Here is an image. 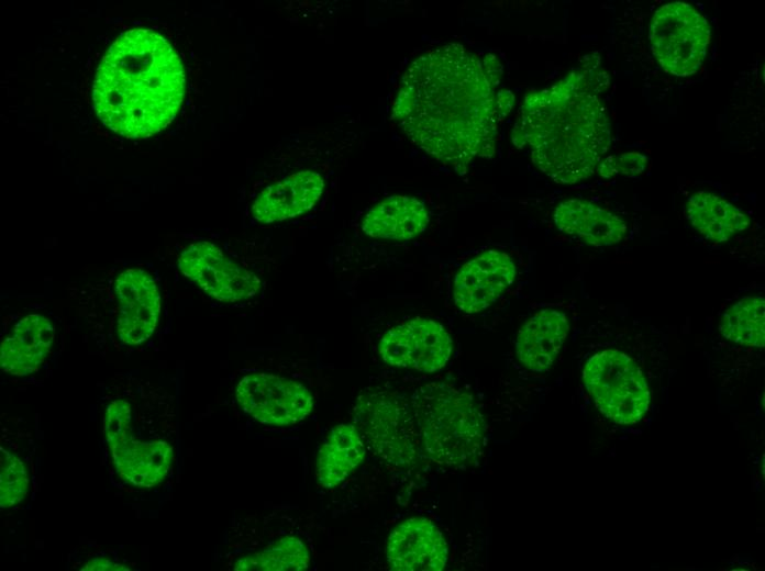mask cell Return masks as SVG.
Wrapping results in <instances>:
<instances>
[{
  "mask_svg": "<svg viewBox=\"0 0 765 571\" xmlns=\"http://www.w3.org/2000/svg\"><path fill=\"white\" fill-rule=\"evenodd\" d=\"M54 337V326L46 316L25 315L1 342L2 371L16 377L37 371L53 346Z\"/></svg>",
  "mask_w": 765,
  "mask_h": 571,
  "instance_id": "17",
  "label": "cell"
},
{
  "mask_svg": "<svg viewBox=\"0 0 765 571\" xmlns=\"http://www.w3.org/2000/svg\"><path fill=\"white\" fill-rule=\"evenodd\" d=\"M520 276L518 259L508 251L489 249L461 266L453 281L455 306L466 313H479L496 303Z\"/></svg>",
  "mask_w": 765,
  "mask_h": 571,
  "instance_id": "11",
  "label": "cell"
},
{
  "mask_svg": "<svg viewBox=\"0 0 765 571\" xmlns=\"http://www.w3.org/2000/svg\"><path fill=\"white\" fill-rule=\"evenodd\" d=\"M30 472L26 459L18 446L1 443L0 446V504L9 508L19 504L27 494Z\"/></svg>",
  "mask_w": 765,
  "mask_h": 571,
  "instance_id": "24",
  "label": "cell"
},
{
  "mask_svg": "<svg viewBox=\"0 0 765 571\" xmlns=\"http://www.w3.org/2000/svg\"><path fill=\"white\" fill-rule=\"evenodd\" d=\"M556 227L592 246H611L627 235L628 225L612 211L584 199L562 201L554 211Z\"/></svg>",
  "mask_w": 765,
  "mask_h": 571,
  "instance_id": "18",
  "label": "cell"
},
{
  "mask_svg": "<svg viewBox=\"0 0 765 571\" xmlns=\"http://www.w3.org/2000/svg\"><path fill=\"white\" fill-rule=\"evenodd\" d=\"M156 383L115 376L106 385L103 433L120 479L151 489L169 473L175 448L173 406Z\"/></svg>",
  "mask_w": 765,
  "mask_h": 571,
  "instance_id": "4",
  "label": "cell"
},
{
  "mask_svg": "<svg viewBox=\"0 0 765 571\" xmlns=\"http://www.w3.org/2000/svg\"><path fill=\"white\" fill-rule=\"evenodd\" d=\"M386 556L391 570L440 571L447 560V546L430 519L412 517L392 529Z\"/></svg>",
  "mask_w": 765,
  "mask_h": 571,
  "instance_id": "14",
  "label": "cell"
},
{
  "mask_svg": "<svg viewBox=\"0 0 765 571\" xmlns=\"http://www.w3.org/2000/svg\"><path fill=\"white\" fill-rule=\"evenodd\" d=\"M412 411L425 455L448 467L473 464L485 443V424L474 398L443 382L421 387Z\"/></svg>",
  "mask_w": 765,
  "mask_h": 571,
  "instance_id": "5",
  "label": "cell"
},
{
  "mask_svg": "<svg viewBox=\"0 0 765 571\" xmlns=\"http://www.w3.org/2000/svg\"><path fill=\"white\" fill-rule=\"evenodd\" d=\"M412 417L402 403L387 394L370 395L358 408L361 428L384 457L398 463L412 462L418 455L420 439Z\"/></svg>",
  "mask_w": 765,
  "mask_h": 571,
  "instance_id": "13",
  "label": "cell"
},
{
  "mask_svg": "<svg viewBox=\"0 0 765 571\" xmlns=\"http://www.w3.org/2000/svg\"><path fill=\"white\" fill-rule=\"evenodd\" d=\"M685 215L696 231L718 243L730 240L751 224L742 209L708 191H698L687 199Z\"/></svg>",
  "mask_w": 765,
  "mask_h": 571,
  "instance_id": "20",
  "label": "cell"
},
{
  "mask_svg": "<svg viewBox=\"0 0 765 571\" xmlns=\"http://www.w3.org/2000/svg\"><path fill=\"white\" fill-rule=\"evenodd\" d=\"M429 222V212L422 201L409 195H392L365 214L362 229L370 237L402 240L423 233Z\"/></svg>",
  "mask_w": 765,
  "mask_h": 571,
  "instance_id": "19",
  "label": "cell"
},
{
  "mask_svg": "<svg viewBox=\"0 0 765 571\" xmlns=\"http://www.w3.org/2000/svg\"><path fill=\"white\" fill-rule=\"evenodd\" d=\"M310 563L306 545L297 537H284L265 549L236 560L237 571H301Z\"/></svg>",
  "mask_w": 765,
  "mask_h": 571,
  "instance_id": "23",
  "label": "cell"
},
{
  "mask_svg": "<svg viewBox=\"0 0 765 571\" xmlns=\"http://www.w3.org/2000/svg\"><path fill=\"white\" fill-rule=\"evenodd\" d=\"M235 396L247 415L268 425L296 424L313 407V398L303 384L266 372L243 377Z\"/></svg>",
  "mask_w": 765,
  "mask_h": 571,
  "instance_id": "8",
  "label": "cell"
},
{
  "mask_svg": "<svg viewBox=\"0 0 765 571\" xmlns=\"http://www.w3.org/2000/svg\"><path fill=\"white\" fill-rule=\"evenodd\" d=\"M113 324L123 345L136 346L154 333L160 313V295L153 276L142 268H125L113 281Z\"/></svg>",
  "mask_w": 765,
  "mask_h": 571,
  "instance_id": "10",
  "label": "cell"
},
{
  "mask_svg": "<svg viewBox=\"0 0 765 571\" xmlns=\"http://www.w3.org/2000/svg\"><path fill=\"white\" fill-rule=\"evenodd\" d=\"M765 301L758 294L734 300L719 322L721 335L738 345L763 348L765 345Z\"/></svg>",
  "mask_w": 765,
  "mask_h": 571,
  "instance_id": "22",
  "label": "cell"
},
{
  "mask_svg": "<svg viewBox=\"0 0 765 571\" xmlns=\"http://www.w3.org/2000/svg\"><path fill=\"white\" fill-rule=\"evenodd\" d=\"M180 272L197 283L206 293L222 302H237L253 298L260 288L259 278L232 260L217 245L196 242L178 256Z\"/></svg>",
  "mask_w": 765,
  "mask_h": 571,
  "instance_id": "9",
  "label": "cell"
},
{
  "mask_svg": "<svg viewBox=\"0 0 765 571\" xmlns=\"http://www.w3.org/2000/svg\"><path fill=\"white\" fill-rule=\"evenodd\" d=\"M450 334L440 323L417 317L390 328L380 339L379 354L390 366L434 372L448 361Z\"/></svg>",
  "mask_w": 765,
  "mask_h": 571,
  "instance_id": "12",
  "label": "cell"
},
{
  "mask_svg": "<svg viewBox=\"0 0 765 571\" xmlns=\"http://www.w3.org/2000/svg\"><path fill=\"white\" fill-rule=\"evenodd\" d=\"M647 167V157L633 152L621 155L607 156L600 163L597 172L602 178H610L616 175L637 176L644 172Z\"/></svg>",
  "mask_w": 765,
  "mask_h": 571,
  "instance_id": "25",
  "label": "cell"
},
{
  "mask_svg": "<svg viewBox=\"0 0 765 571\" xmlns=\"http://www.w3.org/2000/svg\"><path fill=\"white\" fill-rule=\"evenodd\" d=\"M569 331L567 314L545 307L531 315L518 332L515 354L529 370L544 372L555 361Z\"/></svg>",
  "mask_w": 765,
  "mask_h": 571,
  "instance_id": "16",
  "label": "cell"
},
{
  "mask_svg": "<svg viewBox=\"0 0 765 571\" xmlns=\"http://www.w3.org/2000/svg\"><path fill=\"white\" fill-rule=\"evenodd\" d=\"M648 37L659 65L677 77L695 74L701 66L710 41V26L694 7L672 2L653 15Z\"/></svg>",
  "mask_w": 765,
  "mask_h": 571,
  "instance_id": "7",
  "label": "cell"
},
{
  "mask_svg": "<svg viewBox=\"0 0 765 571\" xmlns=\"http://www.w3.org/2000/svg\"><path fill=\"white\" fill-rule=\"evenodd\" d=\"M501 66L451 43L418 56L404 71L391 117L434 159L466 172L495 155L498 130L514 103L498 89Z\"/></svg>",
  "mask_w": 765,
  "mask_h": 571,
  "instance_id": "1",
  "label": "cell"
},
{
  "mask_svg": "<svg viewBox=\"0 0 765 571\" xmlns=\"http://www.w3.org/2000/svg\"><path fill=\"white\" fill-rule=\"evenodd\" d=\"M79 570H102V571H110V570H131L130 567L120 563L113 559H108L106 557H93L92 559H88L85 563L80 564L77 567Z\"/></svg>",
  "mask_w": 765,
  "mask_h": 571,
  "instance_id": "26",
  "label": "cell"
},
{
  "mask_svg": "<svg viewBox=\"0 0 765 571\" xmlns=\"http://www.w3.org/2000/svg\"><path fill=\"white\" fill-rule=\"evenodd\" d=\"M609 85L595 63L525 97L512 130L517 147H528L533 164L561 184L597 172L611 144L608 114L600 92Z\"/></svg>",
  "mask_w": 765,
  "mask_h": 571,
  "instance_id": "2",
  "label": "cell"
},
{
  "mask_svg": "<svg viewBox=\"0 0 765 571\" xmlns=\"http://www.w3.org/2000/svg\"><path fill=\"white\" fill-rule=\"evenodd\" d=\"M583 380L597 408L617 424H634L648 410L646 376L625 351L607 348L596 352L584 367Z\"/></svg>",
  "mask_w": 765,
  "mask_h": 571,
  "instance_id": "6",
  "label": "cell"
},
{
  "mask_svg": "<svg viewBox=\"0 0 765 571\" xmlns=\"http://www.w3.org/2000/svg\"><path fill=\"white\" fill-rule=\"evenodd\" d=\"M323 178L312 170H301L267 186L252 204V214L262 223L280 222L300 215L320 199Z\"/></svg>",
  "mask_w": 765,
  "mask_h": 571,
  "instance_id": "15",
  "label": "cell"
},
{
  "mask_svg": "<svg viewBox=\"0 0 765 571\" xmlns=\"http://www.w3.org/2000/svg\"><path fill=\"white\" fill-rule=\"evenodd\" d=\"M185 71L171 45L149 29L118 37L96 72L93 107L99 120L125 137H147L176 116L185 96Z\"/></svg>",
  "mask_w": 765,
  "mask_h": 571,
  "instance_id": "3",
  "label": "cell"
},
{
  "mask_svg": "<svg viewBox=\"0 0 765 571\" xmlns=\"http://www.w3.org/2000/svg\"><path fill=\"white\" fill-rule=\"evenodd\" d=\"M365 445L351 424L335 426L319 450L315 475L320 485L331 489L344 481L362 462Z\"/></svg>",
  "mask_w": 765,
  "mask_h": 571,
  "instance_id": "21",
  "label": "cell"
}]
</instances>
